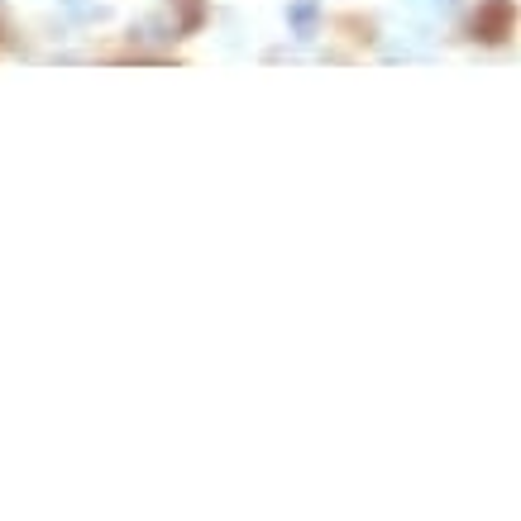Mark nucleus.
Instances as JSON below:
<instances>
[{
    "mask_svg": "<svg viewBox=\"0 0 521 521\" xmlns=\"http://www.w3.org/2000/svg\"><path fill=\"white\" fill-rule=\"evenodd\" d=\"M287 29H292V39L311 44L321 34V0H287Z\"/></svg>",
    "mask_w": 521,
    "mask_h": 521,
    "instance_id": "nucleus-2",
    "label": "nucleus"
},
{
    "mask_svg": "<svg viewBox=\"0 0 521 521\" xmlns=\"http://www.w3.org/2000/svg\"><path fill=\"white\" fill-rule=\"evenodd\" d=\"M63 5L77 20H101V15H106V5H96V0H63Z\"/></svg>",
    "mask_w": 521,
    "mask_h": 521,
    "instance_id": "nucleus-5",
    "label": "nucleus"
},
{
    "mask_svg": "<svg viewBox=\"0 0 521 521\" xmlns=\"http://www.w3.org/2000/svg\"><path fill=\"white\" fill-rule=\"evenodd\" d=\"M517 24V0H478L474 39L478 44H502Z\"/></svg>",
    "mask_w": 521,
    "mask_h": 521,
    "instance_id": "nucleus-1",
    "label": "nucleus"
},
{
    "mask_svg": "<svg viewBox=\"0 0 521 521\" xmlns=\"http://www.w3.org/2000/svg\"><path fill=\"white\" fill-rule=\"evenodd\" d=\"M407 5H412V15H421L431 24H445L459 15V0H407Z\"/></svg>",
    "mask_w": 521,
    "mask_h": 521,
    "instance_id": "nucleus-4",
    "label": "nucleus"
},
{
    "mask_svg": "<svg viewBox=\"0 0 521 521\" xmlns=\"http://www.w3.org/2000/svg\"><path fill=\"white\" fill-rule=\"evenodd\" d=\"M163 10H168V20H173V29L182 34V39H187V34H196V29H201V20H206V5H201V0H168Z\"/></svg>",
    "mask_w": 521,
    "mask_h": 521,
    "instance_id": "nucleus-3",
    "label": "nucleus"
}]
</instances>
